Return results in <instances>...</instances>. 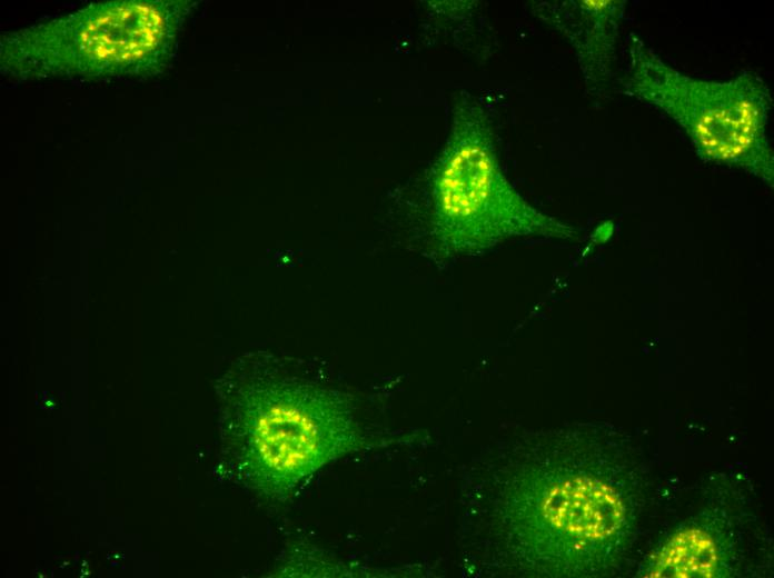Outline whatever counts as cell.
Instances as JSON below:
<instances>
[{"label":"cell","mask_w":774,"mask_h":578,"mask_svg":"<svg viewBox=\"0 0 774 578\" xmlns=\"http://www.w3.org/2000/svg\"><path fill=\"white\" fill-rule=\"evenodd\" d=\"M467 467L460 548L483 574L604 577L629 552L645 469L626 434L591 425L524 431Z\"/></svg>","instance_id":"obj_1"},{"label":"cell","mask_w":774,"mask_h":578,"mask_svg":"<svg viewBox=\"0 0 774 578\" xmlns=\"http://www.w3.org/2000/svg\"><path fill=\"white\" fill-rule=\"evenodd\" d=\"M216 388L236 476L267 499L286 500L325 466L373 445L354 396L302 359L251 352Z\"/></svg>","instance_id":"obj_2"},{"label":"cell","mask_w":774,"mask_h":578,"mask_svg":"<svg viewBox=\"0 0 774 578\" xmlns=\"http://www.w3.org/2000/svg\"><path fill=\"white\" fill-rule=\"evenodd\" d=\"M188 0H116L4 33L1 71L16 80L149 79L165 72L195 7Z\"/></svg>","instance_id":"obj_3"},{"label":"cell","mask_w":774,"mask_h":578,"mask_svg":"<svg viewBox=\"0 0 774 578\" xmlns=\"http://www.w3.org/2000/svg\"><path fill=\"white\" fill-rule=\"evenodd\" d=\"M428 215L437 252L475 255L525 236L573 238V227L530 206L504 176L483 110L464 106L428 179Z\"/></svg>","instance_id":"obj_4"},{"label":"cell","mask_w":774,"mask_h":578,"mask_svg":"<svg viewBox=\"0 0 774 578\" xmlns=\"http://www.w3.org/2000/svg\"><path fill=\"white\" fill-rule=\"evenodd\" d=\"M626 92L673 119L697 156L738 168L773 186L774 152L767 127L773 98L756 73L724 80L686 76L666 63L636 34L627 42Z\"/></svg>","instance_id":"obj_5"},{"label":"cell","mask_w":774,"mask_h":578,"mask_svg":"<svg viewBox=\"0 0 774 578\" xmlns=\"http://www.w3.org/2000/svg\"><path fill=\"white\" fill-rule=\"evenodd\" d=\"M720 538L699 526L674 534L649 557L646 577H716L725 570V554Z\"/></svg>","instance_id":"obj_6"}]
</instances>
